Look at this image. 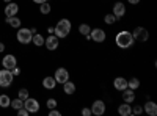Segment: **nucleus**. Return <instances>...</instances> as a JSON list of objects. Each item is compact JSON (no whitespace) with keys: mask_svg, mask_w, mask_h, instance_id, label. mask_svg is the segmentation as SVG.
<instances>
[{"mask_svg":"<svg viewBox=\"0 0 157 116\" xmlns=\"http://www.w3.org/2000/svg\"><path fill=\"white\" fill-rule=\"evenodd\" d=\"M80 113H82V116H91V108H86V107H83Z\"/></svg>","mask_w":157,"mask_h":116,"instance_id":"2f4dec72","label":"nucleus"},{"mask_svg":"<svg viewBox=\"0 0 157 116\" xmlns=\"http://www.w3.org/2000/svg\"><path fill=\"white\" fill-rule=\"evenodd\" d=\"M121 96H123V102H127V104H132L135 102V91L130 88H126L121 91Z\"/></svg>","mask_w":157,"mask_h":116,"instance_id":"2eb2a0df","label":"nucleus"},{"mask_svg":"<svg viewBox=\"0 0 157 116\" xmlns=\"http://www.w3.org/2000/svg\"><path fill=\"white\" fill-rule=\"evenodd\" d=\"M61 113L58 111V110H55V108H52L50 111H49V116H60Z\"/></svg>","mask_w":157,"mask_h":116,"instance_id":"473e14b6","label":"nucleus"},{"mask_svg":"<svg viewBox=\"0 0 157 116\" xmlns=\"http://www.w3.org/2000/svg\"><path fill=\"white\" fill-rule=\"evenodd\" d=\"M30 113L27 111V108H25V107H21L19 110H17V116H29Z\"/></svg>","mask_w":157,"mask_h":116,"instance_id":"7c9ffc66","label":"nucleus"},{"mask_svg":"<svg viewBox=\"0 0 157 116\" xmlns=\"http://www.w3.org/2000/svg\"><path fill=\"white\" fill-rule=\"evenodd\" d=\"M2 66L5 68V69H13V68H16L17 66V60H16V57L14 55H5L3 57V60H2Z\"/></svg>","mask_w":157,"mask_h":116,"instance_id":"f8f14e48","label":"nucleus"},{"mask_svg":"<svg viewBox=\"0 0 157 116\" xmlns=\"http://www.w3.org/2000/svg\"><path fill=\"white\" fill-rule=\"evenodd\" d=\"M2 52H5V44L0 43V54H2Z\"/></svg>","mask_w":157,"mask_h":116,"instance_id":"c9c22d12","label":"nucleus"},{"mask_svg":"<svg viewBox=\"0 0 157 116\" xmlns=\"http://www.w3.org/2000/svg\"><path fill=\"white\" fill-rule=\"evenodd\" d=\"M32 43H33L36 47H41V46H44V36H43V35H38V33H35V35H33V38H32Z\"/></svg>","mask_w":157,"mask_h":116,"instance_id":"4be33fe9","label":"nucleus"},{"mask_svg":"<svg viewBox=\"0 0 157 116\" xmlns=\"http://www.w3.org/2000/svg\"><path fill=\"white\" fill-rule=\"evenodd\" d=\"M90 32H91V27L88 24H80V25H78V33H80L82 36L90 35Z\"/></svg>","mask_w":157,"mask_h":116,"instance_id":"b1692460","label":"nucleus"},{"mask_svg":"<svg viewBox=\"0 0 157 116\" xmlns=\"http://www.w3.org/2000/svg\"><path fill=\"white\" fill-rule=\"evenodd\" d=\"M11 104V99L8 94H0V107L2 108H8Z\"/></svg>","mask_w":157,"mask_h":116,"instance_id":"5701e85b","label":"nucleus"},{"mask_svg":"<svg viewBox=\"0 0 157 116\" xmlns=\"http://www.w3.org/2000/svg\"><path fill=\"white\" fill-rule=\"evenodd\" d=\"M13 80H14V75H13V72L10 69H0V86L2 88H8L11 86Z\"/></svg>","mask_w":157,"mask_h":116,"instance_id":"39448f33","label":"nucleus"},{"mask_svg":"<svg viewBox=\"0 0 157 116\" xmlns=\"http://www.w3.org/2000/svg\"><path fill=\"white\" fill-rule=\"evenodd\" d=\"M39 11H41V14H49L52 11V6L49 5V2H44V3L39 5Z\"/></svg>","mask_w":157,"mask_h":116,"instance_id":"a878e982","label":"nucleus"},{"mask_svg":"<svg viewBox=\"0 0 157 116\" xmlns=\"http://www.w3.org/2000/svg\"><path fill=\"white\" fill-rule=\"evenodd\" d=\"M46 105H47V108L49 110H52V108H57V100L54 99V97H50V99H47V102H46Z\"/></svg>","mask_w":157,"mask_h":116,"instance_id":"c85d7f7f","label":"nucleus"},{"mask_svg":"<svg viewBox=\"0 0 157 116\" xmlns=\"http://www.w3.org/2000/svg\"><path fill=\"white\" fill-rule=\"evenodd\" d=\"M113 88L116 89V91H123V89L127 88V79H124V77H116V79L113 80Z\"/></svg>","mask_w":157,"mask_h":116,"instance_id":"dca6fc26","label":"nucleus"},{"mask_svg":"<svg viewBox=\"0 0 157 116\" xmlns=\"http://www.w3.org/2000/svg\"><path fill=\"white\" fill-rule=\"evenodd\" d=\"M17 13H19V5L17 3H14V2L6 3V6H5V16L6 17H13V16H16Z\"/></svg>","mask_w":157,"mask_h":116,"instance_id":"ddd939ff","label":"nucleus"},{"mask_svg":"<svg viewBox=\"0 0 157 116\" xmlns=\"http://www.w3.org/2000/svg\"><path fill=\"white\" fill-rule=\"evenodd\" d=\"M24 107L27 108L29 113H36V111H39V102L33 97H27L24 100Z\"/></svg>","mask_w":157,"mask_h":116,"instance_id":"9d476101","label":"nucleus"},{"mask_svg":"<svg viewBox=\"0 0 157 116\" xmlns=\"http://www.w3.org/2000/svg\"><path fill=\"white\" fill-rule=\"evenodd\" d=\"M75 89H77V86H75V83H74L72 80H66V82L63 83V93H64V94L72 96V94L75 93Z\"/></svg>","mask_w":157,"mask_h":116,"instance_id":"f3484780","label":"nucleus"},{"mask_svg":"<svg viewBox=\"0 0 157 116\" xmlns=\"http://www.w3.org/2000/svg\"><path fill=\"white\" fill-rule=\"evenodd\" d=\"M132 36H134V39H135V41H138V43H148V39H149V32H148L145 27L138 25V27H135V28H134Z\"/></svg>","mask_w":157,"mask_h":116,"instance_id":"20e7f679","label":"nucleus"},{"mask_svg":"<svg viewBox=\"0 0 157 116\" xmlns=\"http://www.w3.org/2000/svg\"><path fill=\"white\" fill-rule=\"evenodd\" d=\"M112 14L116 17V21H120L126 16V5H123V2H116L113 5V13Z\"/></svg>","mask_w":157,"mask_h":116,"instance_id":"9b49d317","label":"nucleus"},{"mask_svg":"<svg viewBox=\"0 0 157 116\" xmlns=\"http://www.w3.org/2000/svg\"><path fill=\"white\" fill-rule=\"evenodd\" d=\"M115 43L120 49H130L135 44V39L132 36V32H127V30H121L120 33H116L115 36Z\"/></svg>","mask_w":157,"mask_h":116,"instance_id":"f257e3e1","label":"nucleus"},{"mask_svg":"<svg viewBox=\"0 0 157 116\" xmlns=\"http://www.w3.org/2000/svg\"><path fill=\"white\" fill-rule=\"evenodd\" d=\"M90 38H91V41H93V43L102 44V43H105V39H107V33H105V30H104V28L96 27V28H91Z\"/></svg>","mask_w":157,"mask_h":116,"instance_id":"7ed1b4c3","label":"nucleus"},{"mask_svg":"<svg viewBox=\"0 0 157 116\" xmlns=\"http://www.w3.org/2000/svg\"><path fill=\"white\" fill-rule=\"evenodd\" d=\"M105 102L101 100V99H96L93 102V105H91V114H94V116H102L104 113H105Z\"/></svg>","mask_w":157,"mask_h":116,"instance_id":"0eeeda50","label":"nucleus"},{"mask_svg":"<svg viewBox=\"0 0 157 116\" xmlns=\"http://www.w3.org/2000/svg\"><path fill=\"white\" fill-rule=\"evenodd\" d=\"M143 111H145L146 114H149V116H155V114H157V104L148 99L146 104L143 105Z\"/></svg>","mask_w":157,"mask_h":116,"instance_id":"4468645a","label":"nucleus"},{"mask_svg":"<svg viewBox=\"0 0 157 116\" xmlns=\"http://www.w3.org/2000/svg\"><path fill=\"white\" fill-rule=\"evenodd\" d=\"M44 46L47 47V50L54 52V50H57L58 46H60V38H57L55 35H49L47 38H44Z\"/></svg>","mask_w":157,"mask_h":116,"instance_id":"1a4fd4ad","label":"nucleus"},{"mask_svg":"<svg viewBox=\"0 0 157 116\" xmlns=\"http://www.w3.org/2000/svg\"><path fill=\"white\" fill-rule=\"evenodd\" d=\"M54 79H55L57 83L63 85L66 80H69V71L66 68H57V71L54 74Z\"/></svg>","mask_w":157,"mask_h":116,"instance_id":"6e6552de","label":"nucleus"},{"mask_svg":"<svg viewBox=\"0 0 157 116\" xmlns=\"http://www.w3.org/2000/svg\"><path fill=\"white\" fill-rule=\"evenodd\" d=\"M118 113L121 116H130L132 114V105L127 104V102H123V104L118 105Z\"/></svg>","mask_w":157,"mask_h":116,"instance_id":"a211bd4d","label":"nucleus"},{"mask_svg":"<svg viewBox=\"0 0 157 116\" xmlns=\"http://www.w3.org/2000/svg\"><path fill=\"white\" fill-rule=\"evenodd\" d=\"M47 32H49L50 35H54V27H49V28H47Z\"/></svg>","mask_w":157,"mask_h":116,"instance_id":"4c0bfd02","label":"nucleus"},{"mask_svg":"<svg viewBox=\"0 0 157 116\" xmlns=\"http://www.w3.org/2000/svg\"><path fill=\"white\" fill-rule=\"evenodd\" d=\"M141 113H143V105L132 107V114H141Z\"/></svg>","mask_w":157,"mask_h":116,"instance_id":"c756f323","label":"nucleus"},{"mask_svg":"<svg viewBox=\"0 0 157 116\" xmlns=\"http://www.w3.org/2000/svg\"><path fill=\"white\" fill-rule=\"evenodd\" d=\"M140 79H137V77H132V79H129L127 80V88L130 89H134V91H137V89L140 88Z\"/></svg>","mask_w":157,"mask_h":116,"instance_id":"aec40b11","label":"nucleus"},{"mask_svg":"<svg viewBox=\"0 0 157 116\" xmlns=\"http://www.w3.org/2000/svg\"><path fill=\"white\" fill-rule=\"evenodd\" d=\"M3 2H5V3H10V2H13V0H3Z\"/></svg>","mask_w":157,"mask_h":116,"instance_id":"58836bf2","label":"nucleus"},{"mask_svg":"<svg viewBox=\"0 0 157 116\" xmlns=\"http://www.w3.org/2000/svg\"><path fill=\"white\" fill-rule=\"evenodd\" d=\"M43 86L46 88V89H54L55 86H57V82H55V79H54V75H47V77H44L43 79Z\"/></svg>","mask_w":157,"mask_h":116,"instance_id":"6ab92c4d","label":"nucleus"},{"mask_svg":"<svg viewBox=\"0 0 157 116\" xmlns=\"http://www.w3.org/2000/svg\"><path fill=\"white\" fill-rule=\"evenodd\" d=\"M104 22H105L107 25H113L116 22V17L113 14H105V16H104Z\"/></svg>","mask_w":157,"mask_h":116,"instance_id":"bb28decb","label":"nucleus"},{"mask_svg":"<svg viewBox=\"0 0 157 116\" xmlns=\"http://www.w3.org/2000/svg\"><path fill=\"white\" fill-rule=\"evenodd\" d=\"M35 3H38V5H41V3H44V2H47V0H33Z\"/></svg>","mask_w":157,"mask_h":116,"instance_id":"e433bc0d","label":"nucleus"},{"mask_svg":"<svg viewBox=\"0 0 157 116\" xmlns=\"http://www.w3.org/2000/svg\"><path fill=\"white\" fill-rule=\"evenodd\" d=\"M16 38H17V41H19L21 44H30V43H32V38H33V33H32L30 28H21V27H19Z\"/></svg>","mask_w":157,"mask_h":116,"instance_id":"423d86ee","label":"nucleus"},{"mask_svg":"<svg viewBox=\"0 0 157 116\" xmlns=\"http://www.w3.org/2000/svg\"><path fill=\"white\" fill-rule=\"evenodd\" d=\"M5 22H6V24H10L13 28H19V27H21V19H19V17H16V16H13V17H6V19H5Z\"/></svg>","mask_w":157,"mask_h":116,"instance_id":"412c9836","label":"nucleus"},{"mask_svg":"<svg viewBox=\"0 0 157 116\" xmlns=\"http://www.w3.org/2000/svg\"><path fill=\"white\" fill-rule=\"evenodd\" d=\"M10 107H13V108H14V110H19L21 107H24V100L22 99H13L11 100V104H10Z\"/></svg>","mask_w":157,"mask_h":116,"instance_id":"393cba45","label":"nucleus"},{"mask_svg":"<svg viewBox=\"0 0 157 116\" xmlns=\"http://www.w3.org/2000/svg\"><path fill=\"white\" fill-rule=\"evenodd\" d=\"M127 2H129L130 5H138V3H140V0H127Z\"/></svg>","mask_w":157,"mask_h":116,"instance_id":"f704fd0d","label":"nucleus"},{"mask_svg":"<svg viewBox=\"0 0 157 116\" xmlns=\"http://www.w3.org/2000/svg\"><path fill=\"white\" fill-rule=\"evenodd\" d=\"M11 72H13V75H14V77H16V75H21V69H19L17 66H16V68H13Z\"/></svg>","mask_w":157,"mask_h":116,"instance_id":"72a5a7b5","label":"nucleus"},{"mask_svg":"<svg viewBox=\"0 0 157 116\" xmlns=\"http://www.w3.org/2000/svg\"><path fill=\"white\" fill-rule=\"evenodd\" d=\"M17 96H19V99L25 100V99L29 97V89H27V88H21V89H19V93H17Z\"/></svg>","mask_w":157,"mask_h":116,"instance_id":"cd10ccee","label":"nucleus"},{"mask_svg":"<svg viewBox=\"0 0 157 116\" xmlns=\"http://www.w3.org/2000/svg\"><path fill=\"white\" fill-rule=\"evenodd\" d=\"M71 30H72L71 21L66 19V17H63V19H60V21L57 22V25L54 27V35H55L57 38H60V39H63V38H66V36L71 33Z\"/></svg>","mask_w":157,"mask_h":116,"instance_id":"f03ea898","label":"nucleus"}]
</instances>
